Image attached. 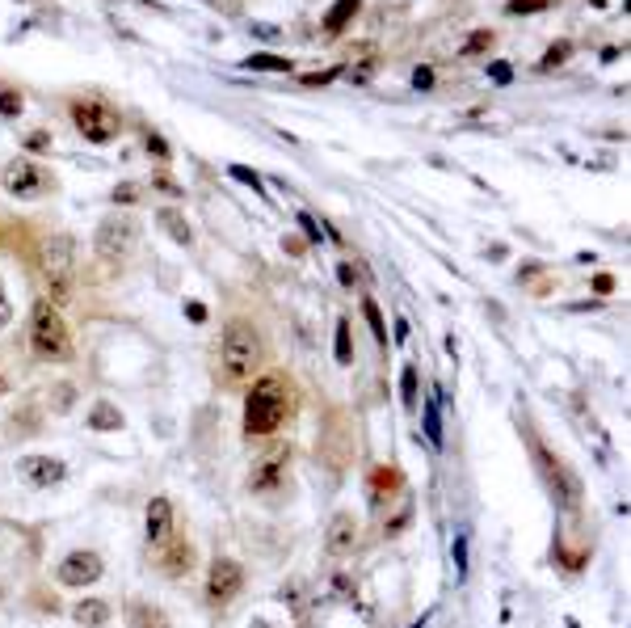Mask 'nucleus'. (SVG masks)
Masks as SVG:
<instances>
[{"label":"nucleus","mask_w":631,"mask_h":628,"mask_svg":"<svg viewBox=\"0 0 631 628\" xmlns=\"http://www.w3.org/2000/svg\"><path fill=\"white\" fill-rule=\"evenodd\" d=\"M291 414V388L282 376H261L244 396V431L274 434Z\"/></svg>","instance_id":"nucleus-1"},{"label":"nucleus","mask_w":631,"mask_h":628,"mask_svg":"<svg viewBox=\"0 0 631 628\" xmlns=\"http://www.w3.org/2000/svg\"><path fill=\"white\" fill-rule=\"evenodd\" d=\"M261 363V338L249 320H228L223 325V342H219V367L231 384L249 380Z\"/></svg>","instance_id":"nucleus-2"},{"label":"nucleus","mask_w":631,"mask_h":628,"mask_svg":"<svg viewBox=\"0 0 631 628\" xmlns=\"http://www.w3.org/2000/svg\"><path fill=\"white\" fill-rule=\"evenodd\" d=\"M30 350L47 363H60V358L72 355V338H68V325H63L60 309L51 300H38L34 312H30Z\"/></svg>","instance_id":"nucleus-3"},{"label":"nucleus","mask_w":631,"mask_h":628,"mask_svg":"<svg viewBox=\"0 0 631 628\" xmlns=\"http://www.w3.org/2000/svg\"><path fill=\"white\" fill-rule=\"evenodd\" d=\"M38 271H42V279H47L51 300H55V304L72 296V283H76V245H72V236H47V241L38 245Z\"/></svg>","instance_id":"nucleus-4"},{"label":"nucleus","mask_w":631,"mask_h":628,"mask_svg":"<svg viewBox=\"0 0 631 628\" xmlns=\"http://www.w3.org/2000/svg\"><path fill=\"white\" fill-rule=\"evenodd\" d=\"M135 241H139V224L131 220V215H106V220L98 224V233H93V249H98V258L106 262V266H122V262L131 258Z\"/></svg>","instance_id":"nucleus-5"},{"label":"nucleus","mask_w":631,"mask_h":628,"mask_svg":"<svg viewBox=\"0 0 631 628\" xmlns=\"http://www.w3.org/2000/svg\"><path fill=\"white\" fill-rule=\"evenodd\" d=\"M72 123L76 131L89 139V144H109V139L118 136V114L109 110L106 101H76L72 106Z\"/></svg>","instance_id":"nucleus-6"},{"label":"nucleus","mask_w":631,"mask_h":628,"mask_svg":"<svg viewBox=\"0 0 631 628\" xmlns=\"http://www.w3.org/2000/svg\"><path fill=\"white\" fill-rule=\"evenodd\" d=\"M0 186H5L13 198H38L42 190H47V173L38 169L34 160L17 157V160H9V165H5V173H0Z\"/></svg>","instance_id":"nucleus-7"},{"label":"nucleus","mask_w":631,"mask_h":628,"mask_svg":"<svg viewBox=\"0 0 631 628\" xmlns=\"http://www.w3.org/2000/svg\"><path fill=\"white\" fill-rule=\"evenodd\" d=\"M244 591V569L231 561V557H215L207 569V599L211 604H231L236 595Z\"/></svg>","instance_id":"nucleus-8"},{"label":"nucleus","mask_w":631,"mask_h":628,"mask_svg":"<svg viewBox=\"0 0 631 628\" xmlns=\"http://www.w3.org/2000/svg\"><path fill=\"white\" fill-rule=\"evenodd\" d=\"M101 569H106V561H101L93 548H76V553H68L60 561L55 578H60L63 586H93V582L101 578Z\"/></svg>","instance_id":"nucleus-9"},{"label":"nucleus","mask_w":631,"mask_h":628,"mask_svg":"<svg viewBox=\"0 0 631 628\" xmlns=\"http://www.w3.org/2000/svg\"><path fill=\"white\" fill-rule=\"evenodd\" d=\"M287 464H291V447L287 443H269L261 456H257L253 464V477H249V485H253L257 493H266L274 490L282 477H287Z\"/></svg>","instance_id":"nucleus-10"},{"label":"nucleus","mask_w":631,"mask_h":628,"mask_svg":"<svg viewBox=\"0 0 631 628\" xmlns=\"http://www.w3.org/2000/svg\"><path fill=\"white\" fill-rule=\"evenodd\" d=\"M17 472H22L30 485H38V490H51V485H60V481L68 477L63 460H51V456H22L17 460Z\"/></svg>","instance_id":"nucleus-11"},{"label":"nucleus","mask_w":631,"mask_h":628,"mask_svg":"<svg viewBox=\"0 0 631 628\" xmlns=\"http://www.w3.org/2000/svg\"><path fill=\"white\" fill-rule=\"evenodd\" d=\"M169 540H173V502L169 498H152L147 502V544L160 553Z\"/></svg>","instance_id":"nucleus-12"},{"label":"nucleus","mask_w":631,"mask_h":628,"mask_svg":"<svg viewBox=\"0 0 631 628\" xmlns=\"http://www.w3.org/2000/svg\"><path fill=\"white\" fill-rule=\"evenodd\" d=\"M353 540H358V523H353V515H333V523H328L325 531V553L328 557H341V553H350Z\"/></svg>","instance_id":"nucleus-13"},{"label":"nucleus","mask_w":631,"mask_h":628,"mask_svg":"<svg viewBox=\"0 0 631 628\" xmlns=\"http://www.w3.org/2000/svg\"><path fill=\"white\" fill-rule=\"evenodd\" d=\"M156 224L165 228V236H169L173 245H190V241H194V228H190V220H185L177 207H160Z\"/></svg>","instance_id":"nucleus-14"},{"label":"nucleus","mask_w":631,"mask_h":628,"mask_svg":"<svg viewBox=\"0 0 631 628\" xmlns=\"http://www.w3.org/2000/svg\"><path fill=\"white\" fill-rule=\"evenodd\" d=\"M160 566L169 569V574H185V569L194 566V548L185 540H169L165 548H160Z\"/></svg>","instance_id":"nucleus-15"},{"label":"nucleus","mask_w":631,"mask_h":628,"mask_svg":"<svg viewBox=\"0 0 631 628\" xmlns=\"http://www.w3.org/2000/svg\"><path fill=\"white\" fill-rule=\"evenodd\" d=\"M72 616H76V624L101 628L109 620V604H101V599H80V604L72 607Z\"/></svg>","instance_id":"nucleus-16"},{"label":"nucleus","mask_w":631,"mask_h":628,"mask_svg":"<svg viewBox=\"0 0 631 628\" xmlns=\"http://www.w3.org/2000/svg\"><path fill=\"white\" fill-rule=\"evenodd\" d=\"M89 431H122V414L109 401H98V405L89 409Z\"/></svg>","instance_id":"nucleus-17"},{"label":"nucleus","mask_w":631,"mask_h":628,"mask_svg":"<svg viewBox=\"0 0 631 628\" xmlns=\"http://www.w3.org/2000/svg\"><path fill=\"white\" fill-rule=\"evenodd\" d=\"M358 9H363V0H337V5L325 13V30H328V34H341V30H345V22H350Z\"/></svg>","instance_id":"nucleus-18"},{"label":"nucleus","mask_w":631,"mask_h":628,"mask_svg":"<svg viewBox=\"0 0 631 628\" xmlns=\"http://www.w3.org/2000/svg\"><path fill=\"white\" fill-rule=\"evenodd\" d=\"M131 628H173L169 616L152 604H131Z\"/></svg>","instance_id":"nucleus-19"},{"label":"nucleus","mask_w":631,"mask_h":628,"mask_svg":"<svg viewBox=\"0 0 631 628\" xmlns=\"http://www.w3.org/2000/svg\"><path fill=\"white\" fill-rule=\"evenodd\" d=\"M249 72H291V60H282V55H269V51H257L244 60Z\"/></svg>","instance_id":"nucleus-20"},{"label":"nucleus","mask_w":631,"mask_h":628,"mask_svg":"<svg viewBox=\"0 0 631 628\" xmlns=\"http://www.w3.org/2000/svg\"><path fill=\"white\" fill-rule=\"evenodd\" d=\"M396 490H400V472H396V469H375V472H371V493H375V498L396 493Z\"/></svg>","instance_id":"nucleus-21"},{"label":"nucleus","mask_w":631,"mask_h":628,"mask_svg":"<svg viewBox=\"0 0 631 628\" xmlns=\"http://www.w3.org/2000/svg\"><path fill=\"white\" fill-rule=\"evenodd\" d=\"M363 312H366V325H371V333H375V342L388 346V325H383V312H379L375 300H363Z\"/></svg>","instance_id":"nucleus-22"},{"label":"nucleus","mask_w":631,"mask_h":628,"mask_svg":"<svg viewBox=\"0 0 631 628\" xmlns=\"http://www.w3.org/2000/svg\"><path fill=\"white\" fill-rule=\"evenodd\" d=\"M493 43H497V34H493V30H476V34H467L459 43V55H480V51H488Z\"/></svg>","instance_id":"nucleus-23"},{"label":"nucleus","mask_w":631,"mask_h":628,"mask_svg":"<svg viewBox=\"0 0 631 628\" xmlns=\"http://www.w3.org/2000/svg\"><path fill=\"white\" fill-rule=\"evenodd\" d=\"M569 55H572V43H551V47H547V55L539 60V68H543V72H556V68L569 60Z\"/></svg>","instance_id":"nucleus-24"},{"label":"nucleus","mask_w":631,"mask_h":628,"mask_svg":"<svg viewBox=\"0 0 631 628\" xmlns=\"http://www.w3.org/2000/svg\"><path fill=\"white\" fill-rule=\"evenodd\" d=\"M353 358V346H350V320H337V363L341 367H350Z\"/></svg>","instance_id":"nucleus-25"},{"label":"nucleus","mask_w":631,"mask_h":628,"mask_svg":"<svg viewBox=\"0 0 631 628\" xmlns=\"http://www.w3.org/2000/svg\"><path fill=\"white\" fill-rule=\"evenodd\" d=\"M425 439H429V447H442V418H438V405H425Z\"/></svg>","instance_id":"nucleus-26"},{"label":"nucleus","mask_w":631,"mask_h":628,"mask_svg":"<svg viewBox=\"0 0 631 628\" xmlns=\"http://www.w3.org/2000/svg\"><path fill=\"white\" fill-rule=\"evenodd\" d=\"M0 114H5V119H17V114H22V93H17V89L0 85Z\"/></svg>","instance_id":"nucleus-27"},{"label":"nucleus","mask_w":631,"mask_h":628,"mask_svg":"<svg viewBox=\"0 0 631 628\" xmlns=\"http://www.w3.org/2000/svg\"><path fill=\"white\" fill-rule=\"evenodd\" d=\"M400 401H404L409 409L417 405V367H404V371H400Z\"/></svg>","instance_id":"nucleus-28"},{"label":"nucleus","mask_w":631,"mask_h":628,"mask_svg":"<svg viewBox=\"0 0 631 628\" xmlns=\"http://www.w3.org/2000/svg\"><path fill=\"white\" fill-rule=\"evenodd\" d=\"M228 173H231V177H236V182H244V186H253L257 195H266V186H261V177H257V173L249 169V165H228Z\"/></svg>","instance_id":"nucleus-29"},{"label":"nucleus","mask_w":631,"mask_h":628,"mask_svg":"<svg viewBox=\"0 0 631 628\" xmlns=\"http://www.w3.org/2000/svg\"><path fill=\"white\" fill-rule=\"evenodd\" d=\"M299 228H304V236L312 241V245H320V224H316L307 211H299Z\"/></svg>","instance_id":"nucleus-30"},{"label":"nucleus","mask_w":631,"mask_h":628,"mask_svg":"<svg viewBox=\"0 0 631 628\" xmlns=\"http://www.w3.org/2000/svg\"><path fill=\"white\" fill-rule=\"evenodd\" d=\"M25 148H30V152H47L51 136H47V131H34V136H25Z\"/></svg>","instance_id":"nucleus-31"},{"label":"nucleus","mask_w":631,"mask_h":628,"mask_svg":"<svg viewBox=\"0 0 631 628\" xmlns=\"http://www.w3.org/2000/svg\"><path fill=\"white\" fill-rule=\"evenodd\" d=\"M547 9V0H510V13H539Z\"/></svg>","instance_id":"nucleus-32"},{"label":"nucleus","mask_w":631,"mask_h":628,"mask_svg":"<svg viewBox=\"0 0 631 628\" xmlns=\"http://www.w3.org/2000/svg\"><path fill=\"white\" fill-rule=\"evenodd\" d=\"M488 76H493L497 85H510V81H513V68H510V63H493V68H488Z\"/></svg>","instance_id":"nucleus-33"},{"label":"nucleus","mask_w":631,"mask_h":628,"mask_svg":"<svg viewBox=\"0 0 631 628\" xmlns=\"http://www.w3.org/2000/svg\"><path fill=\"white\" fill-rule=\"evenodd\" d=\"M455 566H459V574H467V540L463 536H455Z\"/></svg>","instance_id":"nucleus-34"},{"label":"nucleus","mask_w":631,"mask_h":628,"mask_svg":"<svg viewBox=\"0 0 631 628\" xmlns=\"http://www.w3.org/2000/svg\"><path fill=\"white\" fill-rule=\"evenodd\" d=\"M139 198V186H118L114 190V203H135Z\"/></svg>","instance_id":"nucleus-35"},{"label":"nucleus","mask_w":631,"mask_h":628,"mask_svg":"<svg viewBox=\"0 0 631 628\" xmlns=\"http://www.w3.org/2000/svg\"><path fill=\"white\" fill-rule=\"evenodd\" d=\"M253 34H257V38H266V43H274V38H278L282 30H278V25H266V22H257V25H253Z\"/></svg>","instance_id":"nucleus-36"},{"label":"nucleus","mask_w":631,"mask_h":628,"mask_svg":"<svg viewBox=\"0 0 631 628\" xmlns=\"http://www.w3.org/2000/svg\"><path fill=\"white\" fill-rule=\"evenodd\" d=\"M13 320V304H9V296H5V287H0V329Z\"/></svg>","instance_id":"nucleus-37"},{"label":"nucleus","mask_w":631,"mask_h":628,"mask_svg":"<svg viewBox=\"0 0 631 628\" xmlns=\"http://www.w3.org/2000/svg\"><path fill=\"white\" fill-rule=\"evenodd\" d=\"M337 279H341V287H353V279H358V274H353L350 262H341V266H337Z\"/></svg>","instance_id":"nucleus-38"},{"label":"nucleus","mask_w":631,"mask_h":628,"mask_svg":"<svg viewBox=\"0 0 631 628\" xmlns=\"http://www.w3.org/2000/svg\"><path fill=\"white\" fill-rule=\"evenodd\" d=\"M413 85H417V89H429V85H434V72H429V68H417V72H413Z\"/></svg>","instance_id":"nucleus-39"},{"label":"nucleus","mask_w":631,"mask_h":628,"mask_svg":"<svg viewBox=\"0 0 631 628\" xmlns=\"http://www.w3.org/2000/svg\"><path fill=\"white\" fill-rule=\"evenodd\" d=\"M147 152H156V157H169V144L160 136H147Z\"/></svg>","instance_id":"nucleus-40"},{"label":"nucleus","mask_w":631,"mask_h":628,"mask_svg":"<svg viewBox=\"0 0 631 628\" xmlns=\"http://www.w3.org/2000/svg\"><path fill=\"white\" fill-rule=\"evenodd\" d=\"M185 317H190V320H207V309H202L198 300H190V304H185Z\"/></svg>","instance_id":"nucleus-41"},{"label":"nucleus","mask_w":631,"mask_h":628,"mask_svg":"<svg viewBox=\"0 0 631 628\" xmlns=\"http://www.w3.org/2000/svg\"><path fill=\"white\" fill-rule=\"evenodd\" d=\"M594 287H598V291H602V296H607L610 287H615V279H610V274H598V279H594Z\"/></svg>","instance_id":"nucleus-42"},{"label":"nucleus","mask_w":631,"mask_h":628,"mask_svg":"<svg viewBox=\"0 0 631 628\" xmlns=\"http://www.w3.org/2000/svg\"><path fill=\"white\" fill-rule=\"evenodd\" d=\"M282 245H287V253H304V241H299V236H287Z\"/></svg>","instance_id":"nucleus-43"},{"label":"nucleus","mask_w":631,"mask_h":628,"mask_svg":"<svg viewBox=\"0 0 631 628\" xmlns=\"http://www.w3.org/2000/svg\"><path fill=\"white\" fill-rule=\"evenodd\" d=\"M594 9H607V0H594Z\"/></svg>","instance_id":"nucleus-44"},{"label":"nucleus","mask_w":631,"mask_h":628,"mask_svg":"<svg viewBox=\"0 0 631 628\" xmlns=\"http://www.w3.org/2000/svg\"><path fill=\"white\" fill-rule=\"evenodd\" d=\"M5 388H9V384H5V376H0V393H5Z\"/></svg>","instance_id":"nucleus-45"},{"label":"nucleus","mask_w":631,"mask_h":628,"mask_svg":"<svg viewBox=\"0 0 631 628\" xmlns=\"http://www.w3.org/2000/svg\"><path fill=\"white\" fill-rule=\"evenodd\" d=\"M413 628H421V624H413Z\"/></svg>","instance_id":"nucleus-46"},{"label":"nucleus","mask_w":631,"mask_h":628,"mask_svg":"<svg viewBox=\"0 0 631 628\" xmlns=\"http://www.w3.org/2000/svg\"><path fill=\"white\" fill-rule=\"evenodd\" d=\"M25 5H30V0H25Z\"/></svg>","instance_id":"nucleus-47"}]
</instances>
